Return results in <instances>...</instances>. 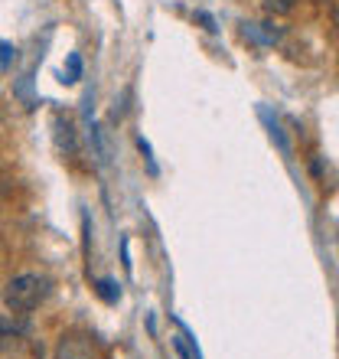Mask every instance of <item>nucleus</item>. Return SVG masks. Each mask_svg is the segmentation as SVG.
I'll list each match as a JSON object with an SVG mask.
<instances>
[{"label":"nucleus","mask_w":339,"mask_h":359,"mask_svg":"<svg viewBox=\"0 0 339 359\" xmlns=\"http://www.w3.org/2000/svg\"><path fill=\"white\" fill-rule=\"evenodd\" d=\"M49 294H53V281H49L46 274L23 271V274H17V278L7 284V291H4V304H7L13 313H29V311H36Z\"/></svg>","instance_id":"f257e3e1"},{"label":"nucleus","mask_w":339,"mask_h":359,"mask_svg":"<svg viewBox=\"0 0 339 359\" xmlns=\"http://www.w3.org/2000/svg\"><path fill=\"white\" fill-rule=\"evenodd\" d=\"M53 137H56V147L62 154H76L78 151L76 124H72V118H66V114H56V118H53Z\"/></svg>","instance_id":"f03ea898"},{"label":"nucleus","mask_w":339,"mask_h":359,"mask_svg":"<svg viewBox=\"0 0 339 359\" xmlns=\"http://www.w3.org/2000/svg\"><path fill=\"white\" fill-rule=\"evenodd\" d=\"M59 359H92V353H88V346H85L78 337H62V343H59Z\"/></svg>","instance_id":"7ed1b4c3"},{"label":"nucleus","mask_w":339,"mask_h":359,"mask_svg":"<svg viewBox=\"0 0 339 359\" xmlns=\"http://www.w3.org/2000/svg\"><path fill=\"white\" fill-rule=\"evenodd\" d=\"M245 36L258 39V43H264V46H271V43L281 39V29L271 27V23H251V27H245Z\"/></svg>","instance_id":"20e7f679"},{"label":"nucleus","mask_w":339,"mask_h":359,"mask_svg":"<svg viewBox=\"0 0 339 359\" xmlns=\"http://www.w3.org/2000/svg\"><path fill=\"white\" fill-rule=\"evenodd\" d=\"M95 294H98L104 304H118L121 301V284L111 281V278H98V281H95Z\"/></svg>","instance_id":"39448f33"},{"label":"nucleus","mask_w":339,"mask_h":359,"mask_svg":"<svg viewBox=\"0 0 339 359\" xmlns=\"http://www.w3.org/2000/svg\"><path fill=\"white\" fill-rule=\"evenodd\" d=\"M78 79H82V56H78V53H69V62H66V69L59 72V82H62V86H76Z\"/></svg>","instance_id":"423d86ee"},{"label":"nucleus","mask_w":339,"mask_h":359,"mask_svg":"<svg viewBox=\"0 0 339 359\" xmlns=\"http://www.w3.org/2000/svg\"><path fill=\"white\" fill-rule=\"evenodd\" d=\"M261 118H264V124H268V134H271V141L277 144L284 154H291V144H287V137H284V131H281V124H277V118H271V111H268V108H261Z\"/></svg>","instance_id":"0eeeda50"},{"label":"nucleus","mask_w":339,"mask_h":359,"mask_svg":"<svg viewBox=\"0 0 339 359\" xmlns=\"http://www.w3.org/2000/svg\"><path fill=\"white\" fill-rule=\"evenodd\" d=\"M13 59H17V49L0 39V72H7V69L13 66Z\"/></svg>","instance_id":"6e6552de"},{"label":"nucleus","mask_w":339,"mask_h":359,"mask_svg":"<svg viewBox=\"0 0 339 359\" xmlns=\"http://www.w3.org/2000/svg\"><path fill=\"white\" fill-rule=\"evenodd\" d=\"M264 4H268L271 13H287V10L293 7V0H264Z\"/></svg>","instance_id":"1a4fd4ad"},{"label":"nucleus","mask_w":339,"mask_h":359,"mask_svg":"<svg viewBox=\"0 0 339 359\" xmlns=\"http://www.w3.org/2000/svg\"><path fill=\"white\" fill-rule=\"evenodd\" d=\"M173 346H177V353H179L183 359H193V353H189V346L183 343V337H173Z\"/></svg>","instance_id":"9d476101"},{"label":"nucleus","mask_w":339,"mask_h":359,"mask_svg":"<svg viewBox=\"0 0 339 359\" xmlns=\"http://www.w3.org/2000/svg\"><path fill=\"white\" fill-rule=\"evenodd\" d=\"M199 20H202V23H206V29H212V33H216V20L209 17V13H199Z\"/></svg>","instance_id":"9b49d317"}]
</instances>
